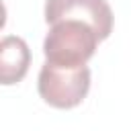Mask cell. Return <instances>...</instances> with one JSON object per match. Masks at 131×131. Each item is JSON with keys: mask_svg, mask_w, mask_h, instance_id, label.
Wrapping results in <instances>:
<instances>
[{"mask_svg": "<svg viewBox=\"0 0 131 131\" xmlns=\"http://www.w3.org/2000/svg\"><path fill=\"white\" fill-rule=\"evenodd\" d=\"M31 63V51L20 37L6 35L0 43V82L4 86L20 82Z\"/></svg>", "mask_w": 131, "mask_h": 131, "instance_id": "cell-4", "label": "cell"}, {"mask_svg": "<svg viewBox=\"0 0 131 131\" xmlns=\"http://www.w3.org/2000/svg\"><path fill=\"white\" fill-rule=\"evenodd\" d=\"M39 94L53 108H74L78 106L90 90V70L88 66L80 68H61L45 61L39 72Z\"/></svg>", "mask_w": 131, "mask_h": 131, "instance_id": "cell-2", "label": "cell"}, {"mask_svg": "<svg viewBox=\"0 0 131 131\" xmlns=\"http://www.w3.org/2000/svg\"><path fill=\"white\" fill-rule=\"evenodd\" d=\"M84 20L102 39L113 31V10L106 0H45V23L59 20Z\"/></svg>", "mask_w": 131, "mask_h": 131, "instance_id": "cell-3", "label": "cell"}, {"mask_svg": "<svg viewBox=\"0 0 131 131\" xmlns=\"http://www.w3.org/2000/svg\"><path fill=\"white\" fill-rule=\"evenodd\" d=\"M100 37L84 20H59L49 25L43 41L45 61L61 68H80L94 55Z\"/></svg>", "mask_w": 131, "mask_h": 131, "instance_id": "cell-1", "label": "cell"}]
</instances>
